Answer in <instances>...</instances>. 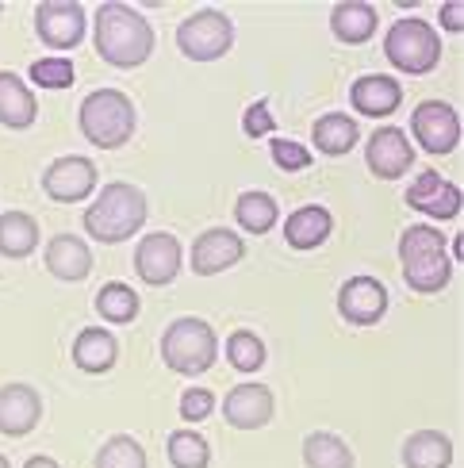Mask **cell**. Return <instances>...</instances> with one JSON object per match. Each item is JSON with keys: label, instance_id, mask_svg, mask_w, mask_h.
I'll list each match as a JSON object with an SVG mask.
<instances>
[{"label": "cell", "instance_id": "1", "mask_svg": "<svg viewBox=\"0 0 464 468\" xmlns=\"http://www.w3.org/2000/svg\"><path fill=\"white\" fill-rule=\"evenodd\" d=\"M92 43L108 66L134 69L153 54V31L146 24V16H139L131 5L108 0L92 16Z\"/></svg>", "mask_w": 464, "mask_h": 468}, {"label": "cell", "instance_id": "2", "mask_svg": "<svg viewBox=\"0 0 464 468\" xmlns=\"http://www.w3.org/2000/svg\"><path fill=\"white\" fill-rule=\"evenodd\" d=\"M399 261H403V281L415 292L430 296L453 281V258L446 253V234L438 227H407L399 239Z\"/></svg>", "mask_w": 464, "mask_h": 468}, {"label": "cell", "instance_id": "3", "mask_svg": "<svg viewBox=\"0 0 464 468\" xmlns=\"http://www.w3.org/2000/svg\"><path fill=\"white\" fill-rule=\"evenodd\" d=\"M142 223H146V197L142 188H134L127 181L108 185L96 197V204L85 211V230L104 246L127 242L131 234H139Z\"/></svg>", "mask_w": 464, "mask_h": 468}, {"label": "cell", "instance_id": "4", "mask_svg": "<svg viewBox=\"0 0 464 468\" xmlns=\"http://www.w3.org/2000/svg\"><path fill=\"white\" fill-rule=\"evenodd\" d=\"M134 123H139L134 104L120 89H96V92L85 96V104H81V134L92 146L120 150L123 143H131Z\"/></svg>", "mask_w": 464, "mask_h": 468}, {"label": "cell", "instance_id": "5", "mask_svg": "<svg viewBox=\"0 0 464 468\" xmlns=\"http://www.w3.org/2000/svg\"><path fill=\"white\" fill-rule=\"evenodd\" d=\"M219 354V342H216V330H211L204 319H177L169 323V330L162 335V357L173 373H185V377H200L216 365Z\"/></svg>", "mask_w": 464, "mask_h": 468}, {"label": "cell", "instance_id": "6", "mask_svg": "<svg viewBox=\"0 0 464 468\" xmlns=\"http://www.w3.org/2000/svg\"><path fill=\"white\" fill-rule=\"evenodd\" d=\"M384 54L399 73H430L441 62V38L427 19H395L384 35Z\"/></svg>", "mask_w": 464, "mask_h": 468}, {"label": "cell", "instance_id": "7", "mask_svg": "<svg viewBox=\"0 0 464 468\" xmlns=\"http://www.w3.org/2000/svg\"><path fill=\"white\" fill-rule=\"evenodd\" d=\"M177 47L192 62H216L235 47V24L219 8H200L177 27Z\"/></svg>", "mask_w": 464, "mask_h": 468}, {"label": "cell", "instance_id": "8", "mask_svg": "<svg viewBox=\"0 0 464 468\" xmlns=\"http://www.w3.org/2000/svg\"><path fill=\"white\" fill-rule=\"evenodd\" d=\"M411 131L427 154H453L460 143V115L446 101H422L411 115Z\"/></svg>", "mask_w": 464, "mask_h": 468}, {"label": "cell", "instance_id": "9", "mask_svg": "<svg viewBox=\"0 0 464 468\" xmlns=\"http://www.w3.org/2000/svg\"><path fill=\"white\" fill-rule=\"evenodd\" d=\"M35 31L54 50H73L85 38V8L77 0H47L35 8Z\"/></svg>", "mask_w": 464, "mask_h": 468}, {"label": "cell", "instance_id": "10", "mask_svg": "<svg viewBox=\"0 0 464 468\" xmlns=\"http://www.w3.org/2000/svg\"><path fill=\"white\" fill-rule=\"evenodd\" d=\"M364 162H369L373 177L399 181L403 173L415 165V146L399 127H380L369 139V146H364Z\"/></svg>", "mask_w": 464, "mask_h": 468}, {"label": "cell", "instance_id": "11", "mask_svg": "<svg viewBox=\"0 0 464 468\" xmlns=\"http://www.w3.org/2000/svg\"><path fill=\"white\" fill-rule=\"evenodd\" d=\"M338 311L345 323L353 326H373L388 311V288L376 277H350L338 288Z\"/></svg>", "mask_w": 464, "mask_h": 468}, {"label": "cell", "instance_id": "12", "mask_svg": "<svg viewBox=\"0 0 464 468\" xmlns=\"http://www.w3.org/2000/svg\"><path fill=\"white\" fill-rule=\"evenodd\" d=\"M134 272L153 288L169 284L181 272V242L165 230L146 234V239L139 242V250H134Z\"/></svg>", "mask_w": 464, "mask_h": 468}, {"label": "cell", "instance_id": "13", "mask_svg": "<svg viewBox=\"0 0 464 468\" xmlns=\"http://www.w3.org/2000/svg\"><path fill=\"white\" fill-rule=\"evenodd\" d=\"M43 188H47V197L58 200V204H77V200L92 197V188H96V165L89 158H77V154H69V158H58L47 169Z\"/></svg>", "mask_w": 464, "mask_h": 468}, {"label": "cell", "instance_id": "14", "mask_svg": "<svg viewBox=\"0 0 464 468\" xmlns=\"http://www.w3.org/2000/svg\"><path fill=\"white\" fill-rule=\"evenodd\" d=\"M407 204L430 219H457L460 216V188L449 185L438 169H422L407 188Z\"/></svg>", "mask_w": 464, "mask_h": 468}, {"label": "cell", "instance_id": "15", "mask_svg": "<svg viewBox=\"0 0 464 468\" xmlns=\"http://www.w3.org/2000/svg\"><path fill=\"white\" fill-rule=\"evenodd\" d=\"M242 253H246V246L235 230L211 227L192 242V269H196V277H216V272L238 265Z\"/></svg>", "mask_w": 464, "mask_h": 468}, {"label": "cell", "instance_id": "16", "mask_svg": "<svg viewBox=\"0 0 464 468\" xmlns=\"http://www.w3.org/2000/svg\"><path fill=\"white\" fill-rule=\"evenodd\" d=\"M43 419V399L31 384H5L0 388V434L24 438Z\"/></svg>", "mask_w": 464, "mask_h": 468}, {"label": "cell", "instance_id": "17", "mask_svg": "<svg viewBox=\"0 0 464 468\" xmlns=\"http://www.w3.org/2000/svg\"><path fill=\"white\" fill-rule=\"evenodd\" d=\"M223 419L235 431H261L273 419V392L265 384H238L223 399Z\"/></svg>", "mask_w": 464, "mask_h": 468}, {"label": "cell", "instance_id": "18", "mask_svg": "<svg viewBox=\"0 0 464 468\" xmlns=\"http://www.w3.org/2000/svg\"><path fill=\"white\" fill-rule=\"evenodd\" d=\"M350 101L361 115H373V120H384L392 115L403 101V89L395 77H384V73H369V77H357L353 89H350Z\"/></svg>", "mask_w": 464, "mask_h": 468}, {"label": "cell", "instance_id": "19", "mask_svg": "<svg viewBox=\"0 0 464 468\" xmlns=\"http://www.w3.org/2000/svg\"><path fill=\"white\" fill-rule=\"evenodd\" d=\"M47 269L58 281H85L92 272V250L77 234H54L47 242Z\"/></svg>", "mask_w": 464, "mask_h": 468}, {"label": "cell", "instance_id": "20", "mask_svg": "<svg viewBox=\"0 0 464 468\" xmlns=\"http://www.w3.org/2000/svg\"><path fill=\"white\" fill-rule=\"evenodd\" d=\"M376 24H380V16L373 5H364V0H342V5H334L331 12V31L334 38H342V43H369V38L376 35Z\"/></svg>", "mask_w": 464, "mask_h": 468}, {"label": "cell", "instance_id": "21", "mask_svg": "<svg viewBox=\"0 0 464 468\" xmlns=\"http://www.w3.org/2000/svg\"><path fill=\"white\" fill-rule=\"evenodd\" d=\"M38 115V104H35V92L19 81L16 73L0 69V123L12 127V131H27Z\"/></svg>", "mask_w": 464, "mask_h": 468}, {"label": "cell", "instance_id": "22", "mask_svg": "<svg viewBox=\"0 0 464 468\" xmlns=\"http://www.w3.org/2000/svg\"><path fill=\"white\" fill-rule=\"evenodd\" d=\"M331 230H334V219H331V211L319 207V204H307L300 211H292L284 223V239L292 250H315L322 246L326 239H331Z\"/></svg>", "mask_w": 464, "mask_h": 468}, {"label": "cell", "instance_id": "23", "mask_svg": "<svg viewBox=\"0 0 464 468\" xmlns=\"http://www.w3.org/2000/svg\"><path fill=\"white\" fill-rule=\"evenodd\" d=\"M115 354H120V342H115L104 326H89L77 335L73 342V361L81 373H108V368L115 365Z\"/></svg>", "mask_w": 464, "mask_h": 468}, {"label": "cell", "instance_id": "24", "mask_svg": "<svg viewBox=\"0 0 464 468\" xmlns=\"http://www.w3.org/2000/svg\"><path fill=\"white\" fill-rule=\"evenodd\" d=\"M453 441L441 431H418L403 441V464L407 468H449Z\"/></svg>", "mask_w": 464, "mask_h": 468}, {"label": "cell", "instance_id": "25", "mask_svg": "<svg viewBox=\"0 0 464 468\" xmlns=\"http://www.w3.org/2000/svg\"><path fill=\"white\" fill-rule=\"evenodd\" d=\"M311 139H315V146L326 154V158H342V154H350L357 146L361 131H357V123L350 120V115L331 112V115H322V120L315 123Z\"/></svg>", "mask_w": 464, "mask_h": 468}, {"label": "cell", "instance_id": "26", "mask_svg": "<svg viewBox=\"0 0 464 468\" xmlns=\"http://www.w3.org/2000/svg\"><path fill=\"white\" fill-rule=\"evenodd\" d=\"M38 246V223L27 211H5L0 216V253L5 258H31Z\"/></svg>", "mask_w": 464, "mask_h": 468}, {"label": "cell", "instance_id": "27", "mask_svg": "<svg viewBox=\"0 0 464 468\" xmlns=\"http://www.w3.org/2000/svg\"><path fill=\"white\" fill-rule=\"evenodd\" d=\"M303 461H307V468H353L350 445H345L338 434H326V431L307 434Z\"/></svg>", "mask_w": 464, "mask_h": 468}, {"label": "cell", "instance_id": "28", "mask_svg": "<svg viewBox=\"0 0 464 468\" xmlns=\"http://www.w3.org/2000/svg\"><path fill=\"white\" fill-rule=\"evenodd\" d=\"M277 200L269 197V192H242L238 204H235V219L242 230L249 234H269L277 227Z\"/></svg>", "mask_w": 464, "mask_h": 468}, {"label": "cell", "instance_id": "29", "mask_svg": "<svg viewBox=\"0 0 464 468\" xmlns=\"http://www.w3.org/2000/svg\"><path fill=\"white\" fill-rule=\"evenodd\" d=\"M96 311H100V319H108V323H131L139 315V292L127 284H104L96 292Z\"/></svg>", "mask_w": 464, "mask_h": 468}, {"label": "cell", "instance_id": "30", "mask_svg": "<svg viewBox=\"0 0 464 468\" xmlns=\"http://www.w3.org/2000/svg\"><path fill=\"white\" fill-rule=\"evenodd\" d=\"M165 453H169V464H173V468H207V461H211L207 441H204L196 431H177V434H169Z\"/></svg>", "mask_w": 464, "mask_h": 468}, {"label": "cell", "instance_id": "31", "mask_svg": "<svg viewBox=\"0 0 464 468\" xmlns=\"http://www.w3.org/2000/svg\"><path fill=\"white\" fill-rule=\"evenodd\" d=\"M96 468H146V450L131 434H115L100 445Z\"/></svg>", "mask_w": 464, "mask_h": 468}, {"label": "cell", "instance_id": "32", "mask_svg": "<svg viewBox=\"0 0 464 468\" xmlns=\"http://www.w3.org/2000/svg\"><path fill=\"white\" fill-rule=\"evenodd\" d=\"M227 361L238 368V373H258L265 365V342L254 335V330H235L227 338Z\"/></svg>", "mask_w": 464, "mask_h": 468}, {"label": "cell", "instance_id": "33", "mask_svg": "<svg viewBox=\"0 0 464 468\" xmlns=\"http://www.w3.org/2000/svg\"><path fill=\"white\" fill-rule=\"evenodd\" d=\"M73 77H77V69L69 58H43V62L31 66V81L38 89H69Z\"/></svg>", "mask_w": 464, "mask_h": 468}, {"label": "cell", "instance_id": "34", "mask_svg": "<svg viewBox=\"0 0 464 468\" xmlns=\"http://www.w3.org/2000/svg\"><path fill=\"white\" fill-rule=\"evenodd\" d=\"M269 154H273V162L284 173H300V169L311 165V154H307V146H300L292 139H273V143H269Z\"/></svg>", "mask_w": 464, "mask_h": 468}, {"label": "cell", "instance_id": "35", "mask_svg": "<svg viewBox=\"0 0 464 468\" xmlns=\"http://www.w3.org/2000/svg\"><path fill=\"white\" fill-rule=\"evenodd\" d=\"M211 411H216V396L207 388H188L181 396V419L185 422H204Z\"/></svg>", "mask_w": 464, "mask_h": 468}, {"label": "cell", "instance_id": "36", "mask_svg": "<svg viewBox=\"0 0 464 468\" xmlns=\"http://www.w3.org/2000/svg\"><path fill=\"white\" fill-rule=\"evenodd\" d=\"M273 112H269V104L265 101H258V104H249L246 108V115H242V131L249 134V139H261V134H273Z\"/></svg>", "mask_w": 464, "mask_h": 468}, {"label": "cell", "instance_id": "37", "mask_svg": "<svg viewBox=\"0 0 464 468\" xmlns=\"http://www.w3.org/2000/svg\"><path fill=\"white\" fill-rule=\"evenodd\" d=\"M441 27L453 31V35L464 31V5H460V0H453V5H441Z\"/></svg>", "mask_w": 464, "mask_h": 468}, {"label": "cell", "instance_id": "38", "mask_svg": "<svg viewBox=\"0 0 464 468\" xmlns=\"http://www.w3.org/2000/svg\"><path fill=\"white\" fill-rule=\"evenodd\" d=\"M24 468H62V464H58L54 457H43V453H38V457H31Z\"/></svg>", "mask_w": 464, "mask_h": 468}, {"label": "cell", "instance_id": "39", "mask_svg": "<svg viewBox=\"0 0 464 468\" xmlns=\"http://www.w3.org/2000/svg\"><path fill=\"white\" fill-rule=\"evenodd\" d=\"M449 253H453V258H460V253H464V242H460V239H453V242H449Z\"/></svg>", "mask_w": 464, "mask_h": 468}, {"label": "cell", "instance_id": "40", "mask_svg": "<svg viewBox=\"0 0 464 468\" xmlns=\"http://www.w3.org/2000/svg\"><path fill=\"white\" fill-rule=\"evenodd\" d=\"M0 468H12V464H8V457H5V453H0Z\"/></svg>", "mask_w": 464, "mask_h": 468}]
</instances>
